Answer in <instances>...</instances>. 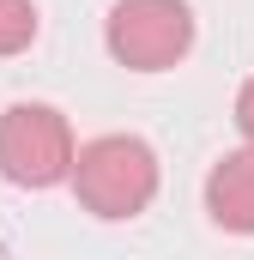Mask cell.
<instances>
[{
    "label": "cell",
    "instance_id": "3",
    "mask_svg": "<svg viewBox=\"0 0 254 260\" xmlns=\"http://www.w3.org/2000/svg\"><path fill=\"white\" fill-rule=\"evenodd\" d=\"M73 170V127L55 103L0 109V176L12 188H61Z\"/></svg>",
    "mask_w": 254,
    "mask_h": 260
},
{
    "label": "cell",
    "instance_id": "4",
    "mask_svg": "<svg viewBox=\"0 0 254 260\" xmlns=\"http://www.w3.org/2000/svg\"><path fill=\"white\" fill-rule=\"evenodd\" d=\"M206 218L224 236H254V145L224 151L206 176Z\"/></svg>",
    "mask_w": 254,
    "mask_h": 260
},
{
    "label": "cell",
    "instance_id": "5",
    "mask_svg": "<svg viewBox=\"0 0 254 260\" xmlns=\"http://www.w3.org/2000/svg\"><path fill=\"white\" fill-rule=\"evenodd\" d=\"M37 6L30 0H0V61L6 55H24L30 43H37Z\"/></svg>",
    "mask_w": 254,
    "mask_h": 260
},
{
    "label": "cell",
    "instance_id": "1",
    "mask_svg": "<svg viewBox=\"0 0 254 260\" xmlns=\"http://www.w3.org/2000/svg\"><path fill=\"white\" fill-rule=\"evenodd\" d=\"M73 200L103 218V224H127L139 218L151 200H157V151L139 139V133H103V139H85L73 145Z\"/></svg>",
    "mask_w": 254,
    "mask_h": 260
},
{
    "label": "cell",
    "instance_id": "2",
    "mask_svg": "<svg viewBox=\"0 0 254 260\" xmlns=\"http://www.w3.org/2000/svg\"><path fill=\"white\" fill-rule=\"evenodd\" d=\"M103 43L127 73H170L194 49L188 0H115L103 18Z\"/></svg>",
    "mask_w": 254,
    "mask_h": 260
},
{
    "label": "cell",
    "instance_id": "6",
    "mask_svg": "<svg viewBox=\"0 0 254 260\" xmlns=\"http://www.w3.org/2000/svg\"><path fill=\"white\" fill-rule=\"evenodd\" d=\"M236 127H242V139L254 145V79L236 91Z\"/></svg>",
    "mask_w": 254,
    "mask_h": 260
}]
</instances>
